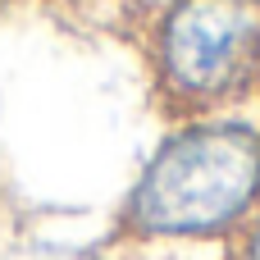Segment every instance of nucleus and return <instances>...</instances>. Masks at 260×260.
<instances>
[{"mask_svg": "<svg viewBox=\"0 0 260 260\" xmlns=\"http://www.w3.org/2000/svg\"><path fill=\"white\" fill-rule=\"evenodd\" d=\"M233 260H260V215L238 233V251H233Z\"/></svg>", "mask_w": 260, "mask_h": 260, "instance_id": "7ed1b4c3", "label": "nucleus"}, {"mask_svg": "<svg viewBox=\"0 0 260 260\" xmlns=\"http://www.w3.org/2000/svg\"><path fill=\"white\" fill-rule=\"evenodd\" d=\"M260 215V128L247 123H183L169 133L142 178L133 183L119 233L155 238H233Z\"/></svg>", "mask_w": 260, "mask_h": 260, "instance_id": "f257e3e1", "label": "nucleus"}, {"mask_svg": "<svg viewBox=\"0 0 260 260\" xmlns=\"http://www.w3.org/2000/svg\"><path fill=\"white\" fill-rule=\"evenodd\" d=\"M82 260H105V256H82Z\"/></svg>", "mask_w": 260, "mask_h": 260, "instance_id": "20e7f679", "label": "nucleus"}, {"mask_svg": "<svg viewBox=\"0 0 260 260\" xmlns=\"http://www.w3.org/2000/svg\"><path fill=\"white\" fill-rule=\"evenodd\" d=\"M155 78L174 110H215L260 82V0H174L155 27Z\"/></svg>", "mask_w": 260, "mask_h": 260, "instance_id": "f03ea898", "label": "nucleus"}]
</instances>
